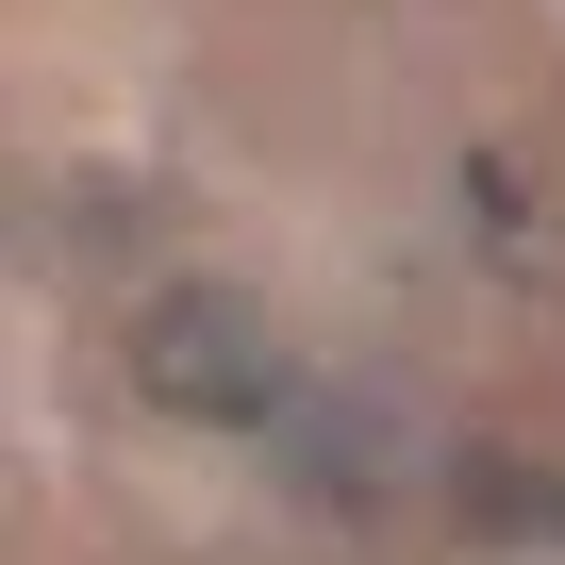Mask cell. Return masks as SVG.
<instances>
[{
	"label": "cell",
	"mask_w": 565,
	"mask_h": 565,
	"mask_svg": "<svg viewBox=\"0 0 565 565\" xmlns=\"http://www.w3.org/2000/svg\"><path fill=\"white\" fill-rule=\"evenodd\" d=\"M134 399L150 416H200V433H249L282 399V333L249 282H150L134 300Z\"/></svg>",
	"instance_id": "cell-1"
},
{
	"label": "cell",
	"mask_w": 565,
	"mask_h": 565,
	"mask_svg": "<svg viewBox=\"0 0 565 565\" xmlns=\"http://www.w3.org/2000/svg\"><path fill=\"white\" fill-rule=\"evenodd\" d=\"M466 515H482V532H548L565 499H548L532 466H499V449H482V466H466Z\"/></svg>",
	"instance_id": "cell-2"
}]
</instances>
